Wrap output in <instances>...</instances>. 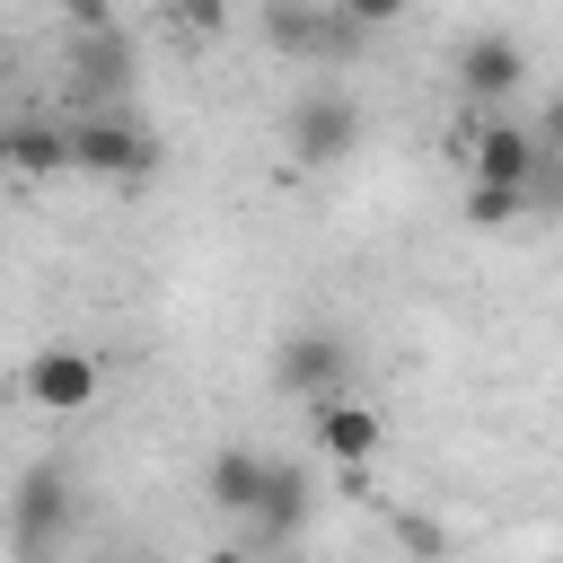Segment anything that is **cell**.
<instances>
[{"label":"cell","instance_id":"obj_1","mask_svg":"<svg viewBox=\"0 0 563 563\" xmlns=\"http://www.w3.org/2000/svg\"><path fill=\"white\" fill-rule=\"evenodd\" d=\"M70 167L114 176V185H141V176H158V141L132 114H88V123H70Z\"/></svg>","mask_w":563,"mask_h":563},{"label":"cell","instance_id":"obj_2","mask_svg":"<svg viewBox=\"0 0 563 563\" xmlns=\"http://www.w3.org/2000/svg\"><path fill=\"white\" fill-rule=\"evenodd\" d=\"M282 141H290L299 167H334V158H352V141H361V106H352L343 88H308V97L282 114Z\"/></svg>","mask_w":563,"mask_h":563},{"label":"cell","instance_id":"obj_3","mask_svg":"<svg viewBox=\"0 0 563 563\" xmlns=\"http://www.w3.org/2000/svg\"><path fill=\"white\" fill-rule=\"evenodd\" d=\"M70 519H79V484H70L62 466H35V475L9 493V545H18V554H53V545L70 537Z\"/></svg>","mask_w":563,"mask_h":563},{"label":"cell","instance_id":"obj_4","mask_svg":"<svg viewBox=\"0 0 563 563\" xmlns=\"http://www.w3.org/2000/svg\"><path fill=\"white\" fill-rule=\"evenodd\" d=\"M18 387H26V405H44V413H62V422H70V413H88V405H97L106 361H97L88 343H44V352L26 361V378H18Z\"/></svg>","mask_w":563,"mask_h":563},{"label":"cell","instance_id":"obj_5","mask_svg":"<svg viewBox=\"0 0 563 563\" xmlns=\"http://www.w3.org/2000/svg\"><path fill=\"white\" fill-rule=\"evenodd\" d=\"M352 378V343L343 334H325V325H308V334H282V352H273V387L282 396H334Z\"/></svg>","mask_w":563,"mask_h":563},{"label":"cell","instance_id":"obj_6","mask_svg":"<svg viewBox=\"0 0 563 563\" xmlns=\"http://www.w3.org/2000/svg\"><path fill=\"white\" fill-rule=\"evenodd\" d=\"M264 35H273V53L325 62V53H343V44L361 35V26H352V18L334 9V0H325V9H317V0H273V9H264Z\"/></svg>","mask_w":563,"mask_h":563},{"label":"cell","instance_id":"obj_7","mask_svg":"<svg viewBox=\"0 0 563 563\" xmlns=\"http://www.w3.org/2000/svg\"><path fill=\"white\" fill-rule=\"evenodd\" d=\"M378 440H387V422H378L361 396H343V387H334V396H317V449H325L334 466H369V457H378Z\"/></svg>","mask_w":563,"mask_h":563},{"label":"cell","instance_id":"obj_8","mask_svg":"<svg viewBox=\"0 0 563 563\" xmlns=\"http://www.w3.org/2000/svg\"><path fill=\"white\" fill-rule=\"evenodd\" d=\"M519 79H528L519 35H493V26H484V35H466V44H457V88H466V97H510Z\"/></svg>","mask_w":563,"mask_h":563},{"label":"cell","instance_id":"obj_9","mask_svg":"<svg viewBox=\"0 0 563 563\" xmlns=\"http://www.w3.org/2000/svg\"><path fill=\"white\" fill-rule=\"evenodd\" d=\"M246 519H255L273 545H282V537H299V528H308V475H299L290 457H264V493H255V510H246Z\"/></svg>","mask_w":563,"mask_h":563},{"label":"cell","instance_id":"obj_10","mask_svg":"<svg viewBox=\"0 0 563 563\" xmlns=\"http://www.w3.org/2000/svg\"><path fill=\"white\" fill-rule=\"evenodd\" d=\"M0 167L9 176H62L70 167V123H0Z\"/></svg>","mask_w":563,"mask_h":563},{"label":"cell","instance_id":"obj_11","mask_svg":"<svg viewBox=\"0 0 563 563\" xmlns=\"http://www.w3.org/2000/svg\"><path fill=\"white\" fill-rule=\"evenodd\" d=\"M466 158H475V176H493V185H537V132H519V123H484Z\"/></svg>","mask_w":563,"mask_h":563},{"label":"cell","instance_id":"obj_12","mask_svg":"<svg viewBox=\"0 0 563 563\" xmlns=\"http://www.w3.org/2000/svg\"><path fill=\"white\" fill-rule=\"evenodd\" d=\"M70 79H79L88 97L123 88V79H132V44H123L114 26H79V44H70Z\"/></svg>","mask_w":563,"mask_h":563},{"label":"cell","instance_id":"obj_13","mask_svg":"<svg viewBox=\"0 0 563 563\" xmlns=\"http://www.w3.org/2000/svg\"><path fill=\"white\" fill-rule=\"evenodd\" d=\"M202 493H211V510H255V493H264V449H220L211 466H202Z\"/></svg>","mask_w":563,"mask_h":563},{"label":"cell","instance_id":"obj_14","mask_svg":"<svg viewBox=\"0 0 563 563\" xmlns=\"http://www.w3.org/2000/svg\"><path fill=\"white\" fill-rule=\"evenodd\" d=\"M519 202H528V185H493V176H475V194H466V211H475L484 229H501V220H519Z\"/></svg>","mask_w":563,"mask_h":563},{"label":"cell","instance_id":"obj_15","mask_svg":"<svg viewBox=\"0 0 563 563\" xmlns=\"http://www.w3.org/2000/svg\"><path fill=\"white\" fill-rule=\"evenodd\" d=\"M334 9H343L352 26H396V18H405V0H334Z\"/></svg>","mask_w":563,"mask_h":563},{"label":"cell","instance_id":"obj_16","mask_svg":"<svg viewBox=\"0 0 563 563\" xmlns=\"http://www.w3.org/2000/svg\"><path fill=\"white\" fill-rule=\"evenodd\" d=\"M176 18H185L194 35H220V26H229V0H176Z\"/></svg>","mask_w":563,"mask_h":563},{"label":"cell","instance_id":"obj_17","mask_svg":"<svg viewBox=\"0 0 563 563\" xmlns=\"http://www.w3.org/2000/svg\"><path fill=\"white\" fill-rule=\"evenodd\" d=\"M70 26H114V0H62Z\"/></svg>","mask_w":563,"mask_h":563},{"label":"cell","instance_id":"obj_18","mask_svg":"<svg viewBox=\"0 0 563 563\" xmlns=\"http://www.w3.org/2000/svg\"><path fill=\"white\" fill-rule=\"evenodd\" d=\"M537 150H563V88H554V106H545V141Z\"/></svg>","mask_w":563,"mask_h":563}]
</instances>
